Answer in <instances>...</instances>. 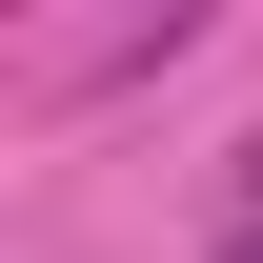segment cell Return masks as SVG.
Listing matches in <instances>:
<instances>
[{
  "mask_svg": "<svg viewBox=\"0 0 263 263\" xmlns=\"http://www.w3.org/2000/svg\"><path fill=\"white\" fill-rule=\"evenodd\" d=\"M223 263H263V223H243V243H223Z\"/></svg>",
  "mask_w": 263,
  "mask_h": 263,
  "instance_id": "obj_1",
  "label": "cell"
}]
</instances>
